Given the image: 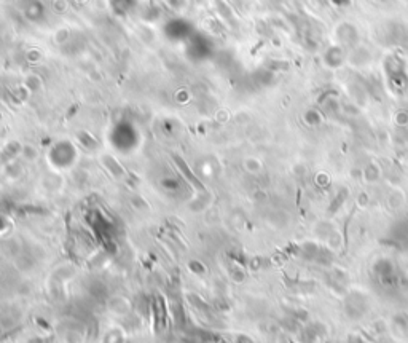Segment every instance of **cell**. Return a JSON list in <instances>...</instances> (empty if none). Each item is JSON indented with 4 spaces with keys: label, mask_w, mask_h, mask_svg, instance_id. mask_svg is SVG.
<instances>
[{
    "label": "cell",
    "mask_w": 408,
    "mask_h": 343,
    "mask_svg": "<svg viewBox=\"0 0 408 343\" xmlns=\"http://www.w3.org/2000/svg\"><path fill=\"white\" fill-rule=\"evenodd\" d=\"M375 270L378 273V276L383 278V279H388L390 276H394V265H392V262L388 260V259H383V260L378 262V264L375 265Z\"/></svg>",
    "instance_id": "cell-1"
},
{
    "label": "cell",
    "mask_w": 408,
    "mask_h": 343,
    "mask_svg": "<svg viewBox=\"0 0 408 343\" xmlns=\"http://www.w3.org/2000/svg\"><path fill=\"white\" fill-rule=\"evenodd\" d=\"M349 343H365V342L362 340V339H351V340H349Z\"/></svg>",
    "instance_id": "cell-2"
}]
</instances>
